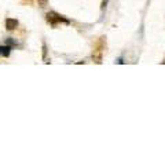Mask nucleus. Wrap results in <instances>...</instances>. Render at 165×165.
<instances>
[{
	"label": "nucleus",
	"mask_w": 165,
	"mask_h": 165,
	"mask_svg": "<svg viewBox=\"0 0 165 165\" xmlns=\"http://www.w3.org/2000/svg\"><path fill=\"white\" fill-rule=\"evenodd\" d=\"M46 19H47V22L51 23L52 26L58 25V23H66V25L67 23H70L69 19H66L65 17H62L61 14L55 13V11H50V13H47L46 14Z\"/></svg>",
	"instance_id": "f257e3e1"
},
{
	"label": "nucleus",
	"mask_w": 165,
	"mask_h": 165,
	"mask_svg": "<svg viewBox=\"0 0 165 165\" xmlns=\"http://www.w3.org/2000/svg\"><path fill=\"white\" fill-rule=\"evenodd\" d=\"M102 43L103 40L101 39L98 41V44H96L95 50L92 51V61L95 62V63H102V58H103V47H102Z\"/></svg>",
	"instance_id": "f03ea898"
},
{
	"label": "nucleus",
	"mask_w": 165,
	"mask_h": 165,
	"mask_svg": "<svg viewBox=\"0 0 165 165\" xmlns=\"http://www.w3.org/2000/svg\"><path fill=\"white\" fill-rule=\"evenodd\" d=\"M4 25H6V29H7V30H14V29L18 28L19 22L14 18H7L4 22Z\"/></svg>",
	"instance_id": "7ed1b4c3"
},
{
	"label": "nucleus",
	"mask_w": 165,
	"mask_h": 165,
	"mask_svg": "<svg viewBox=\"0 0 165 165\" xmlns=\"http://www.w3.org/2000/svg\"><path fill=\"white\" fill-rule=\"evenodd\" d=\"M10 50H11V46H8V44H3L2 47H0V52H2V57L3 58H7L8 55H10Z\"/></svg>",
	"instance_id": "20e7f679"
},
{
	"label": "nucleus",
	"mask_w": 165,
	"mask_h": 165,
	"mask_svg": "<svg viewBox=\"0 0 165 165\" xmlns=\"http://www.w3.org/2000/svg\"><path fill=\"white\" fill-rule=\"evenodd\" d=\"M6 44H8V46L11 47H15L17 46V41L13 39V37H8V39H6Z\"/></svg>",
	"instance_id": "39448f33"
},
{
	"label": "nucleus",
	"mask_w": 165,
	"mask_h": 165,
	"mask_svg": "<svg viewBox=\"0 0 165 165\" xmlns=\"http://www.w3.org/2000/svg\"><path fill=\"white\" fill-rule=\"evenodd\" d=\"M43 59H44V62H48L47 61V46H46V43L43 44Z\"/></svg>",
	"instance_id": "423d86ee"
},
{
	"label": "nucleus",
	"mask_w": 165,
	"mask_h": 165,
	"mask_svg": "<svg viewBox=\"0 0 165 165\" xmlns=\"http://www.w3.org/2000/svg\"><path fill=\"white\" fill-rule=\"evenodd\" d=\"M47 3H48V0H37V4L40 6L41 8H44L47 6Z\"/></svg>",
	"instance_id": "0eeeda50"
},
{
	"label": "nucleus",
	"mask_w": 165,
	"mask_h": 165,
	"mask_svg": "<svg viewBox=\"0 0 165 165\" xmlns=\"http://www.w3.org/2000/svg\"><path fill=\"white\" fill-rule=\"evenodd\" d=\"M116 62H117V63H124V61L121 59V58H119V59H117Z\"/></svg>",
	"instance_id": "6e6552de"
},
{
	"label": "nucleus",
	"mask_w": 165,
	"mask_h": 165,
	"mask_svg": "<svg viewBox=\"0 0 165 165\" xmlns=\"http://www.w3.org/2000/svg\"><path fill=\"white\" fill-rule=\"evenodd\" d=\"M164 63H165V62H164Z\"/></svg>",
	"instance_id": "1a4fd4ad"
}]
</instances>
